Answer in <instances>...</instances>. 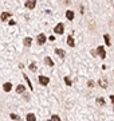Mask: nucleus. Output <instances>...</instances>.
Wrapping results in <instances>:
<instances>
[{"label":"nucleus","mask_w":114,"mask_h":121,"mask_svg":"<svg viewBox=\"0 0 114 121\" xmlns=\"http://www.w3.org/2000/svg\"><path fill=\"white\" fill-rule=\"evenodd\" d=\"M67 44H69L70 47H74L75 46V40H74V38H73V35H69V36H67Z\"/></svg>","instance_id":"10"},{"label":"nucleus","mask_w":114,"mask_h":121,"mask_svg":"<svg viewBox=\"0 0 114 121\" xmlns=\"http://www.w3.org/2000/svg\"><path fill=\"white\" fill-rule=\"evenodd\" d=\"M23 44H24L26 47H30L31 44H32V38H31V36H26V38L23 39Z\"/></svg>","instance_id":"7"},{"label":"nucleus","mask_w":114,"mask_h":121,"mask_svg":"<svg viewBox=\"0 0 114 121\" xmlns=\"http://www.w3.org/2000/svg\"><path fill=\"white\" fill-rule=\"evenodd\" d=\"M11 15H12V13L7 12V11H5V12H1V15H0V20H1V22H5V20H8V17H11Z\"/></svg>","instance_id":"6"},{"label":"nucleus","mask_w":114,"mask_h":121,"mask_svg":"<svg viewBox=\"0 0 114 121\" xmlns=\"http://www.w3.org/2000/svg\"><path fill=\"white\" fill-rule=\"evenodd\" d=\"M9 117H11L12 120H20V116H18V114H15V113H11V114H9Z\"/></svg>","instance_id":"21"},{"label":"nucleus","mask_w":114,"mask_h":121,"mask_svg":"<svg viewBox=\"0 0 114 121\" xmlns=\"http://www.w3.org/2000/svg\"><path fill=\"white\" fill-rule=\"evenodd\" d=\"M38 81H39L40 85H43V86H47L48 83H50V77H46V75H40L38 78Z\"/></svg>","instance_id":"2"},{"label":"nucleus","mask_w":114,"mask_h":121,"mask_svg":"<svg viewBox=\"0 0 114 121\" xmlns=\"http://www.w3.org/2000/svg\"><path fill=\"white\" fill-rule=\"evenodd\" d=\"M97 104L101 105V106H105V105H106L105 98H103V97H98V98H97Z\"/></svg>","instance_id":"15"},{"label":"nucleus","mask_w":114,"mask_h":121,"mask_svg":"<svg viewBox=\"0 0 114 121\" xmlns=\"http://www.w3.org/2000/svg\"><path fill=\"white\" fill-rule=\"evenodd\" d=\"M23 98L26 99V101H28V99H30V97H28V94H24V97H23Z\"/></svg>","instance_id":"26"},{"label":"nucleus","mask_w":114,"mask_h":121,"mask_svg":"<svg viewBox=\"0 0 114 121\" xmlns=\"http://www.w3.org/2000/svg\"><path fill=\"white\" fill-rule=\"evenodd\" d=\"M66 17L69 19V20H74L75 17V13L71 11V9H69V11H66Z\"/></svg>","instance_id":"11"},{"label":"nucleus","mask_w":114,"mask_h":121,"mask_svg":"<svg viewBox=\"0 0 114 121\" xmlns=\"http://www.w3.org/2000/svg\"><path fill=\"white\" fill-rule=\"evenodd\" d=\"M65 83H66L67 86H71L73 85V81L70 79V77H65Z\"/></svg>","instance_id":"20"},{"label":"nucleus","mask_w":114,"mask_h":121,"mask_svg":"<svg viewBox=\"0 0 114 121\" xmlns=\"http://www.w3.org/2000/svg\"><path fill=\"white\" fill-rule=\"evenodd\" d=\"M48 40H50V42H54V40H55V36H54V35H51V36L48 38Z\"/></svg>","instance_id":"24"},{"label":"nucleus","mask_w":114,"mask_h":121,"mask_svg":"<svg viewBox=\"0 0 114 121\" xmlns=\"http://www.w3.org/2000/svg\"><path fill=\"white\" fill-rule=\"evenodd\" d=\"M9 26H15V24H16V22H15V20H9Z\"/></svg>","instance_id":"25"},{"label":"nucleus","mask_w":114,"mask_h":121,"mask_svg":"<svg viewBox=\"0 0 114 121\" xmlns=\"http://www.w3.org/2000/svg\"><path fill=\"white\" fill-rule=\"evenodd\" d=\"M54 32L58 34V35H62L65 32V24H63V23H58L57 26L54 27Z\"/></svg>","instance_id":"1"},{"label":"nucleus","mask_w":114,"mask_h":121,"mask_svg":"<svg viewBox=\"0 0 114 121\" xmlns=\"http://www.w3.org/2000/svg\"><path fill=\"white\" fill-rule=\"evenodd\" d=\"M55 54H57L59 58H62V59H63V58H65V55H66V51H65V50H62V48H55Z\"/></svg>","instance_id":"8"},{"label":"nucleus","mask_w":114,"mask_h":121,"mask_svg":"<svg viewBox=\"0 0 114 121\" xmlns=\"http://www.w3.org/2000/svg\"><path fill=\"white\" fill-rule=\"evenodd\" d=\"M28 67H30L31 71H36V70H38V67H36V63H35V62L30 63V66H28Z\"/></svg>","instance_id":"19"},{"label":"nucleus","mask_w":114,"mask_h":121,"mask_svg":"<svg viewBox=\"0 0 114 121\" xmlns=\"http://www.w3.org/2000/svg\"><path fill=\"white\" fill-rule=\"evenodd\" d=\"M97 54L101 56L102 59H105V56H106V51H105V47L103 46H98L97 47Z\"/></svg>","instance_id":"3"},{"label":"nucleus","mask_w":114,"mask_h":121,"mask_svg":"<svg viewBox=\"0 0 114 121\" xmlns=\"http://www.w3.org/2000/svg\"><path fill=\"white\" fill-rule=\"evenodd\" d=\"M87 86H89V87H94V81H89V82H87Z\"/></svg>","instance_id":"23"},{"label":"nucleus","mask_w":114,"mask_h":121,"mask_svg":"<svg viewBox=\"0 0 114 121\" xmlns=\"http://www.w3.org/2000/svg\"><path fill=\"white\" fill-rule=\"evenodd\" d=\"M26 118H27L28 121H35V120H36V117H35V114H34V113H28Z\"/></svg>","instance_id":"17"},{"label":"nucleus","mask_w":114,"mask_h":121,"mask_svg":"<svg viewBox=\"0 0 114 121\" xmlns=\"http://www.w3.org/2000/svg\"><path fill=\"white\" fill-rule=\"evenodd\" d=\"M98 85H99L102 89H106V87H107V81H106V79H103V78H101V79L98 81Z\"/></svg>","instance_id":"12"},{"label":"nucleus","mask_w":114,"mask_h":121,"mask_svg":"<svg viewBox=\"0 0 114 121\" xmlns=\"http://www.w3.org/2000/svg\"><path fill=\"white\" fill-rule=\"evenodd\" d=\"M110 99H111V102H113V105H114V95L113 94L110 95Z\"/></svg>","instance_id":"27"},{"label":"nucleus","mask_w":114,"mask_h":121,"mask_svg":"<svg viewBox=\"0 0 114 121\" xmlns=\"http://www.w3.org/2000/svg\"><path fill=\"white\" fill-rule=\"evenodd\" d=\"M46 40H47V38H46V35L44 34H39L38 36H36V42H38V44H44L46 43Z\"/></svg>","instance_id":"5"},{"label":"nucleus","mask_w":114,"mask_h":121,"mask_svg":"<svg viewBox=\"0 0 114 121\" xmlns=\"http://www.w3.org/2000/svg\"><path fill=\"white\" fill-rule=\"evenodd\" d=\"M23 78H24V79H26V81H27V83H28V86H30V89H31V90H32V89H34V87H32V83H31L30 78L27 77L26 74H23Z\"/></svg>","instance_id":"18"},{"label":"nucleus","mask_w":114,"mask_h":121,"mask_svg":"<svg viewBox=\"0 0 114 121\" xmlns=\"http://www.w3.org/2000/svg\"><path fill=\"white\" fill-rule=\"evenodd\" d=\"M24 91H26V86H24V85H18V86H16V93H18V94H22Z\"/></svg>","instance_id":"13"},{"label":"nucleus","mask_w":114,"mask_h":121,"mask_svg":"<svg viewBox=\"0 0 114 121\" xmlns=\"http://www.w3.org/2000/svg\"><path fill=\"white\" fill-rule=\"evenodd\" d=\"M44 63H46L47 66H50V67H53L54 66V60L51 59L50 56H46V58H44Z\"/></svg>","instance_id":"14"},{"label":"nucleus","mask_w":114,"mask_h":121,"mask_svg":"<svg viewBox=\"0 0 114 121\" xmlns=\"http://www.w3.org/2000/svg\"><path fill=\"white\" fill-rule=\"evenodd\" d=\"M11 89H12V83H11V82H5L4 85H3V90H4L5 93L11 91Z\"/></svg>","instance_id":"9"},{"label":"nucleus","mask_w":114,"mask_h":121,"mask_svg":"<svg viewBox=\"0 0 114 121\" xmlns=\"http://www.w3.org/2000/svg\"><path fill=\"white\" fill-rule=\"evenodd\" d=\"M103 39H105L106 46H111V42H110V36H109V34H105V35H103Z\"/></svg>","instance_id":"16"},{"label":"nucleus","mask_w":114,"mask_h":121,"mask_svg":"<svg viewBox=\"0 0 114 121\" xmlns=\"http://www.w3.org/2000/svg\"><path fill=\"white\" fill-rule=\"evenodd\" d=\"M24 5H26V8H28V9H34L36 7V0H27Z\"/></svg>","instance_id":"4"},{"label":"nucleus","mask_w":114,"mask_h":121,"mask_svg":"<svg viewBox=\"0 0 114 121\" xmlns=\"http://www.w3.org/2000/svg\"><path fill=\"white\" fill-rule=\"evenodd\" d=\"M51 118H53V120H55V121H58V120H61V117L58 116V114H53V116H51Z\"/></svg>","instance_id":"22"}]
</instances>
